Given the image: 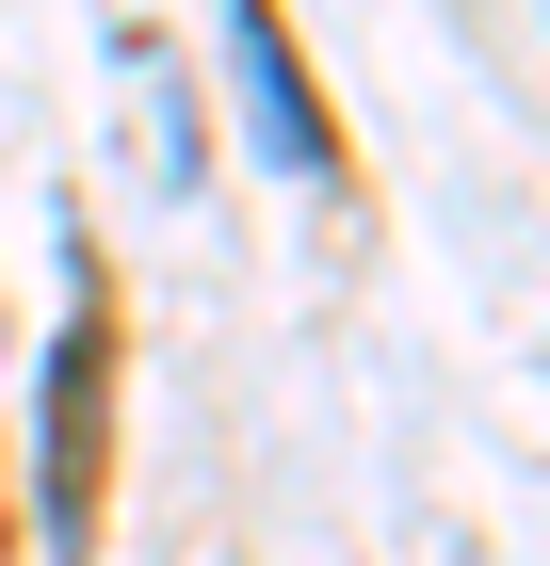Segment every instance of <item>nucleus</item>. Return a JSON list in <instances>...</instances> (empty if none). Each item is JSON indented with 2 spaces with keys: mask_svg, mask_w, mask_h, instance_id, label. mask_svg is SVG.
<instances>
[{
  "mask_svg": "<svg viewBox=\"0 0 550 566\" xmlns=\"http://www.w3.org/2000/svg\"><path fill=\"white\" fill-rule=\"evenodd\" d=\"M33 502H49V551H97V518H114V292L97 275L33 373Z\"/></svg>",
  "mask_w": 550,
  "mask_h": 566,
  "instance_id": "1",
  "label": "nucleus"
},
{
  "mask_svg": "<svg viewBox=\"0 0 550 566\" xmlns=\"http://www.w3.org/2000/svg\"><path fill=\"white\" fill-rule=\"evenodd\" d=\"M227 49H243V82H259V114H276V146H292V163L324 178V163H340V130H324V97H308L292 33H276V17H243V33H227Z\"/></svg>",
  "mask_w": 550,
  "mask_h": 566,
  "instance_id": "2",
  "label": "nucleus"
}]
</instances>
